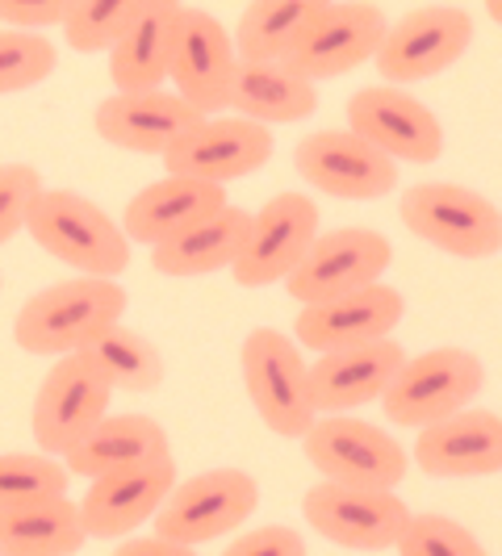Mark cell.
<instances>
[{
	"label": "cell",
	"mask_w": 502,
	"mask_h": 556,
	"mask_svg": "<svg viewBox=\"0 0 502 556\" xmlns=\"http://www.w3.org/2000/svg\"><path fill=\"white\" fill-rule=\"evenodd\" d=\"M226 110H235V117L255 122L264 130L306 122L310 113L318 110V84L293 76L280 63H235Z\"/></svg>",
	"instance_id": "obj_26"
},
{
	"label": "cell",
	"mask_w": 502,
	"mask_h": 556,
	"mask_svg": "<svg viewBox=\"0 0 502 556\" xmlns=\"http://www.w3.org/2000/svg\"><path fill=\"white\" fill-rule=\"evenodd\" d=\"M201 122L193 105H185L172 88L155 92H113L92 113V130L110 147L135 155H164L189 126Z\"/></svg>",
	"instance_id": "obj_21"
},
{
	"label": "cell",
	"mask_w": 502,
	"mask_h": 556,
	"mask_svg": "<svg viewBox=\"0 0 502 556\" xmlns=\"http://www.w3.org/2000/svg\"><path fill=\"white\" fill-rule=\"evenodd\" d=\"M260 506V485L243 469H210L172 485L164 506L155 510V535L180 548L210 544L218 535L239 531Z\"/></svg>",
	"instance_id": "obj_7"
},
{
	"label": "cell",
	"mask_w": 502,
	"mask_h": 556,
	"mask_svg": "<svg viewBox=\"0 0 502 556\" xmlns=\"http://www.w3.org/2000/svg\"><path fill=\"white\" fill-rule=\"evenodd\" d=\"M176 0H147L139 22L122 34V42L110 51V80L117 92H155L164 88L172 67V42L180 26Z\"/></svg>",
	"instance_id": "obj_25"
},
{
	"label": "cell",
	"mask_w": 502,
	"mask_h": 556,
	"mask_svg": "<svg viewBox=\"0 0 502 556\" xmlns=\"http://www.w3.org/2000/svg\"><path fill=\"white\" fill-rule=\"evenodd\" d=\"M293 167L310 189L339 201H377L398 189V164L352 130H318L293 147Z\"/></svg>",
	"instance_id": "obj_16"
},
{
	"label": "cell",
	"mask_w": 502,
	"mask_h": 556,
	"mask_svg": "<svg viewBox=\"0 0 502 556\" xmlns=\"http://www.w3.org/2000/svg\"><path fill=\"white\" fill-rule=\"evenodd\" d=\"M226 205V189L218 185H201V180H185V176H164L155 185H147L126 201L122 214V235L126 243H142V248H160L167 239L185 235L189 226L205 223L210 214H218Z\"/></svg>",
	"instance_id": "obj_23"
},
{
	"label": "cell",
	"mask_w": 502,
	"mask_h": 556,
	"mask_svg": "<svg viewBox=\"0 0 502 556\" xmlns=\"http://www.w3.org/2000/svg\"><path fill=\"white\" fill-rule=\"evenodd\" d=\"M88 361L97 364V372L110 381V390L117 393H151L164 386V356L147 334L130 331V327H110L92 348Z\"/></svg>",
	"instance_id": "obj_30"
},
{
	"label": "cell",
	"mask_w": 502,
	"mask_h": 556,
	"mask_svg": "<svg viewBox=\"0 0 502 556\" xmlns=\"http://www.w3.org/2000/svg\"><path fill=\"white\" fill-rule=\"evenodd\" d=\"M273 151H277L273 130L243 122L235 113H218V117H201L197 126H189L172 142L164 151V167L167 176H185V180L226 189L230 180L255 176L273 160Z\"/></svg>",
	"instance_id": "obj_11"
},
{
	"label": "cell",
	"mask_w": 502,
	"mask_h": 556,
	"mask_svg": "<svg viewBox=\"0 0 502 556\" xmlns=\"http://www.w3.org/2000/svg\"><path fill=\"white\" fill-rule=\"evenodd\" d=\"M243 390L260 422L280 440H302L314 422L310 372L302 348L277 327H255L239 348Z\"/></svg>",
	"instance_id": "obj_5"
},
{
	"label": "cell",
	"mask_w": 502,
	"mask_h": 556,
	"mask_svg": "<svg viewBox=\"0 0 502 556\" xmlns=\"http://www.w3.org/2000/svg\"><path fill=\"white\" fill-rule=\"evenodd\" d=\"M164 456H172V444H167V431L151 415H105L63 456V469L80 481H97V477L139 469Z\"/></svg>",
	"instance_id": "obj_24"
},
{
	"label": "cell",
	"mask_w": 502,
	"mask_h": 556,
	"mask_svg": "<svg viewBox=\"0 0 502 556\" xmlns=\"http://www.w3.org/2000/svg\"><path fill=\"white\" fill-rule=\"evenodd\" d=\"M486 386V364L469 348H431L406 356L402 368L393 372L390 390L377 397L393 427H436L444 418L469 410L477 393Z\"/></svg>",
	"instance_id": "obj_3"
},
{
	"label": "cell",
	"mask_w": 502,
	"mask_h": 556,
	"mask_svg": "<svg viewBox=\"0 0 502 556\" xmlns=\"http://www.w3.org/2000/svg\"><path fill=\"white\" fill-rule=\"evenodd\" d=\"M223 556H310L306 535L285 523H268V528H255L239 540L226 544Z\"/></svg>",
	"instance_id": "obj_36"
},
{
	"label": "cell",
	"mask_w": 502,
	"mask_h": 556,
	"mask_svg": "<svg viewBox=\"0 0 502 556\" xmlns=\"http://www.w3.org/2000/svg\"><path fill=\"white\" fill-rule=\"evenodd\" d=\"M110 381L97 372L88 352L59 356L51 364V372L42 377V386L34 393V410H29V431H34L38 452L63 460L101 418L110 415Z\"/></svg>",
	"instance_id": "obj_8"
},
{
	"label": "cell",
	"mask_w": 502,
	"mask_h": 556,
	"mask_svg": "<svg viewBox=\"0 0 502 556\" xmlns=\"http://www.w3.org/2000/svg\"><path fill=\"white\" fill-rule=\"evenodd\" d=\"M67 4L72 0H0V26L17 34L59 29L67 17Z\"/></svg>",
	"instance_id": "obj_37"
},
{
	"label": "cell",
	"mask_w": 502,
	"mask_h": 556,
	"mask_svg": "<svg viewBox=\"0 0 502 556\" xmlns=\"http://www.w3.org/2000/svg\"><path fill=\"white\" fill-rule=\"evenodd\" d=\"M398 556H490L469 528L452 523L448 515H411L393 544Z\"/></svg>",
	"instance_id": "obj_34"
},
{
	"label": "cell",
	"mask_w": 502,
	"mask_h": 556,
	"mask_svg": "<svg viewBox=\"0 0 502 556\" xmlns=\"http://www.w3.org/2000/svg\"><path fill=\"white\" fill-rule=\"evenodd\" d=\"M306 460L323 473V481L352 485V490H398L411 473V456L386 427L352 415L314 418L302 435Z\"/></svg>",
	"instance_id": "obj_6"
},
{
	"label": "cell",
	"mask_w": 502,
	"mask_h": 556,
	"mask_svg": "<svg viewBox=\"0 0 502 556\" xmlns=\"http://www.w3.org/2000/svg\"><path fill=\"white\" fill-rule=\"evenodd\" d=\"M402 314H406V298L381 280V285H368V289L343 293L318 306H302V314L293 318V343L310 348L314 356L364 348V343L390 339Z\"/></svg>",
	"instance_id": "obj_18"
},
{
	"label": "cell",
	"mask_w": 502,
	"mask_h": 556,
	"mask_svg": "<svg viewBox=\"0 0 502 556\" xmlns=\"http://www.w3.org/2000/svg\"><path fill=\"white\" fill-rule=\"evenodd\" d=\"M147 0H72L63 17V38L80 55H101L122 42V34L139 22Z\"/></svg>",
	"instance_id": "obj_31"
},
{
	"label": "cell",
	"mask_w": 502,
	"mask_h": 556,
	"mask_svg": "<svg viewBox=\"0 0 502 556\" xmlns=\"http://www.w3.org/2000/svg\"><path fill=\"white\" fill-rule=\"evenodd\" d=\"M176 485V460H151L139 469H122V473L97 477L88 481L80 506V523L88 540H122L135 535L142 523L155 519V510Z\"/></svg>",
	"instance_id": "obj_19"
},
{
	"label": "cell",
	"mask_w": 502,
	"mask_h": 556,
	"mask_svg": "<svg viewBox=\"0 0 502 556\" xmlns=\"http://www.w3.org/2000/svg\"><path fill=\"white\" fill-rule=\"evenodd\" d=\"M235 63L239 59L230 47V29L205 9H180V26H176V42H172V67H167L172 92L185 105H193L201 117H218L226 110Z\"/></svg>",
	"instance_id": "obj_17"
},
{
	"label": "cell",
	"mask_w": 502,
	"mask_h": 556,
	"mask_svg": "<svg viewBox=\"0 0 502 556\" xmlns=\"http://www.w3.org/2000/svg\"><path fill=\"white\" fill-rule=\"evenodd\" d=\"M126 314V289L117 280L72 277L47 285L13 318V343L29 356H76Z\"/></svg>",
	"instance_id": "obj_1"
},
{
	"label": "cell",
	"mask_w": 502,
	"mask_h": 556,
	"mask_svg": "<svg viewBox=\"0 0 502 556\" xmlns=\"http://www.w3.org/2000/svg\"><path fill=\"white\" fill-rule=\"evenodd\" d=\"M302 515L327 544L352 548V553H386L398 544L411 519V506L393 490H352V485L318 481L302 498Z\"/></svg>",
	"instance_id": "obj_13"
},
{
	"label": "cell",
	"mask_w": 502,
	"mask_h": 556,
	"mask_svg": "<svg viewBox=\"0 0 502 556\" xmlns=\"http://www.w3.org/2000/svg\"><path fill=\"white\" fill-rule=\"evenodd\" d=\"M398 218L415 239L456 260H494L502 251L499 205L465 185H448V180L415 185L398 201Z\"/></svg>",
	"instance_id": "obj_4"
},
{
	"label": "cell",
	"mask_w": 502,
	"mask_h": 556,
	"mask_svg": "<svg viewBox=\"0 0 502 556\" xmlns=\"http://www.w3.org/2000/svg\"><path fill=\"white\" fill-rule=\"evenodd\" d=\"M55 47L47 34H17V29H0V97L9 92H26L34 84L55 76Z\"/></svg>",
	"instance_id": "obj_33"
},
{
	"label": "cell",
	"mask_w": 502,
	"mask_h": 556,
	"mask_svg": "<svg viewBox=\"0 0 502 556\" xmlns=\"http://www.w3.org/2000/svg\"><path fill=\"white\" fill-rule=\"evenodd\" d=\"M251 214L239 205H223L218 214H210L205 223L189 226L185 235L167 239L160 248H151V268L164 277H210L239 260L243 239H248Z\"/></svg>",
	"instance_id": "obj_27"
},
{
	"label": "cell",
	"mask_w": 502,
	"mask_h": 556,
	"mask_svg": "<svg viewBox=\"0 0 502 556\" xmlns=\"http://www.w3.org/2000/svg\"><path fill=\"white\" fill-rule=\"evenodd\" d=\"M113 556H201L197 548H180V544H172V540H160V535H130V540H122Z\"/></svg>",
	"instance_id": "obj_38"
},
{
	"label": "cell",
	"mask_w": 502,
	"mask_h": 556,
	"mask_svg": "<svg viewBox=\"0 0 502 556\" xmlns=\"http://www.w3.org/2000/svg\"><path fill=\"white\" fill-rule=\"evenodd\" d=\"M84 540L80 506L67 494L0 510V556H76Z\"/></svg>",
	"instance_id": "obj_28"
},
{
	"label": "cell",
	"mask_w": 502,
	"mask_h": 556,
	"mask_svg": "<svg viewBox=\"0 0 502 556\" xmlns=\"http://www.w3.org/2000/svg\"><path fill=\"white\" fill-rule=\"evenodd\" d=\"M42 176L29 164H0V248L26 230L29 205L42 193Z\"/></svg>",
	"instance_id": "obj_35"
},
{
	"label": "cell",
	"mask_w": 502,
	"mask_h": 556,
	"mask_svg": "<svg viewBox=\"0 0 502 556\" xmlns=\"http://www.w3.org/2000/svg\"><path fill=\"white\" fill-rule=\"evenodd\" d=\"M393 260V243L368 226H339L331 235H318L302 264L289 273L285 289L293 302L318 306L343 293H356L368 285H381Z\"/></svg>",
	"instance_id": "obj_10"
},
{
	"label": "cell",
	"mask_w": 502,
	"mask_h": 556,
	"mask_svg": "<svg viewBox=\"0 0 502 556\" xmlns=\"http://www.w3.org/2000/svg\"><path fill=\"white\" fill-rule=\"evenodd\" d=\"M352 135L393 164H436L444 155V126L418 97L393 84H368L348 101Z\"/></svg>",
	"instance_id": "obj_12"
},
{
	"label": "cell",
	"mask_w": 502,
	"mask_h": 556,
	"mask_svg": "<svg viewBox=\"0 0 502 556\" xmlns=\"http://www.w3.org/2000/svg\"><path fill=\"white\" fill-rule=\"evenodd\" d=\"M314 239H318V201H310L306 193H277L251 214L248 239L239 260L230 264V277L243 289L280 285L302 264Z\"/></svg>",
	"instance_id": "obj_14"
},
{
	"label": "cell",
	"mask_w": 502,
	"mask_h": 556,
	"mask_svg": "<svg viewBox=\"0 0 502 556\" xmlns=\"http://www.w3.org/2000/svg\"><path fill=\"white\" fill-rule=\"evenodd\" d=\"M386 29H390V22H386V13L377 4H361V0L331 4L327 0L285 67L310 84L339 80V76L356 72V67H364L368 59L377 55Z\"/></svg>",
	"instance_id": "obj_15"
},
{
	"label": "cell",
	"mask_w": 502,
	"mask_h": 556,
	"mask_svg": "<svg viewBox=\"0 0 502 556\" xmlns=\"http://www.w3.org/2000/svg\"><path fill=\"white\" fill-rule=\"evenodd\" d=\"M415 465L427 477H494L502 469L499 410L469 406L415 435Z\"/></svg>",
	"instance_id": "obj_22"
},
{
	"label": "cell",
	"mask_w": 502,
	"mask_h": 556,
	"mask_svg": "<svg viewBox=\"0 0 502 556\" xmlns=\"http://www.w3.org/2000/svg\"><path fill=\"white\" fill-rule=\"evenodd\" d=\"M406 352L398 339H377L364 348H343V352H323L310 372V402L314 415H352L356 406L377 402L390 390L393 372L402 368Z\"/></svg>",
	"instance_id": "obj_20"
},
{
	"label": "cell",
	"mask_w": 502,
	"mask_h": 556,
	"mask_svg": "<svg viewBox=\"0 0 502 556\" xmlns=\"http://www.w3.org/2000/svg\"><path fill=\"white\" fill-rule=\"evenodd\" d=\"M67 485H72V473L63 469V460L47 456V452H4L0 456V510L67 494Z\"/></svg>",
	"instance_id": "obj_32"
},
{
	"label": "cell",
	"mask_w": 502,
	"mask_h": 556,
	"mask_svg": "<svg viewBox=\"0 0 502 556\" xmlns=\"http://www.w3.org/2000/svg\"><path fill=\"white\" fill-rule=\"evenodd\" d=\"M26 235L59 264L80 268V277L117 280L130 268V243L122 226L76 189H42L34 197Z\"/></svg>",
	"instance_id": "obj_2"
},
{
	"label": "cell",
	"mask_w": 502,
	"mask_h": 556,
	"mask_svg": "<svg viewBox=\"0 0 502 556\" xmlns=\"http://www.w3.org/2000/svg\"><path fill=\"white\" fill-rule=\"evenodd\" d=\"M474 42V17L456 4H423V9H411L402 13L381 47H377V72L386 76V84L402 88V84H418L431 80L448 72L456 59L469 51Z\"/></svg>",
	"instance_id": "obj_9"
},
{
	"label": "cell",
	"mask_w": 502,
	"mask_h": 556,
	"mask_svg": "<svg viewBox=\"0 0 502 556\" xmlns=\"http://www.w3.org/2000/svg\"><path fill=\"white\" fill-rule=\"evenodd\" d=\"M327 0H255L239 13L230 29V47L239 63H289L302 34Z\"/></svg>",
	"instance_id": "obj_29"
}]
</instances>
